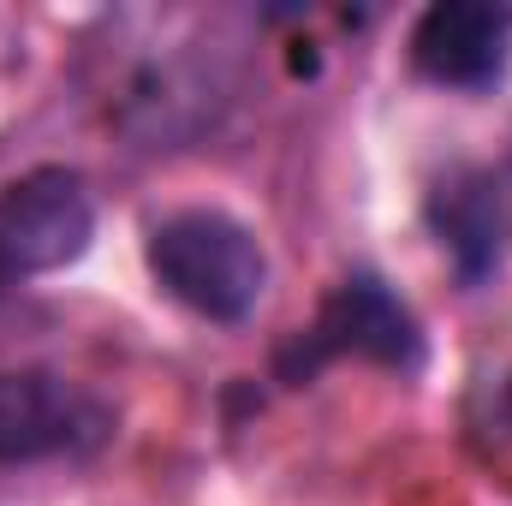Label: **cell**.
I'll list each match as a JSON object with an SVG mask.
<instances>
[{"instance_id": "3957f363", "label": "cell", "mask_w": 512, "mask_h": 506, "mask_svg": "<svg viewBox=\"0 0 512 506\" xmlns=\"http://www.w3.org/2000/svg\"><path fill=\"white\" fill-rule=\"evenodd\" d=\"M114 435V411L60 370H0V465L84 459Z\"/></svg>"}, {"instance_id": "5b68a950", "label": "cell", "mask_w": 512, "mask_h": 506, "mask_svg": "<svg viewBox=\"0 0 512 506\" xmlns=\"http://www.w3.org/2000/svg\"><path fill=\"white\" fill-rule=\"evenodd\" d=\"M512 60V6L435 0L411 24V66L441 90H489Z\"/></svg>"}, {"instance_id": "7a4b0ae2", "label": "cell", "mask_w": 512, "mask_h": 506, "mask_svg": "<svg viewBox=\"0 0 512 506\" xmlns=\"http://www.w3.org/2000/svg\"><path fill=\"white\" fill-rule=\"evenodd\" d=\"M96 239L90 185L72 167H30L0 191V292L60 274Z\"/></svg>"}, {"instance_id": "52a82bcc", "label": "cell", "mask_w": 512, "mask_h": 506, "mask_svg": "<svg viewBox=\"0 0 512 506\" xmlns=\"http://www.w3.org/2000/svg\"><path fill=\"white\" fill-rule=\"evenodd\" d=\"M501 417L512 423V376H507V387H501Z\"/></svg>"}, {"instance_id": "277c9868", "label": "cell", "mask_w": 512, "mask_h": 506, "mask_svg": "<svg viewBox=\"0 0 512 506\" xmlns=\"http://www.w3.org/2000/svg\"><path fill=\"white\" fill-rule=\"evenodd\" d=\"M334 358H370L387 370H417L423 358V334L411 322V310L387 292L376 274H352L328 292V304L316 310V322L304 328V340L286 352V376L304 381Z\"/></svg>"}, {"instance_id": "6da1fadb", "label": "cell", "mask_w": 512, "mask_h": 506, "mask_svg": "<svg viewBox=\"0 0 512 506\" xmlns=\"http://www.w3.org/2000/svg\"><path fill=\"white\" fill-rule=\"evenodd\" d=\"M155 286L203 322H245L268 292V256L227 209H179L149 227Z\"/></svg>"}, {"instance_id": "8992f818", "label": "cell", "mask_w": 512, "mask_h": 506, "mask_svg": "<svg viewBox=\"0 0 512 506\" xmlns=\"http://www.w3.org/2000/svg\"><path fill=\"white\" fill-rule=\"evenodd\" d=\"M429 215H435L441 245L459 256L465 280H477L483 268H495V256H501V185L489 173H453L435 191Z\"/></svg>"}]
</instances>
